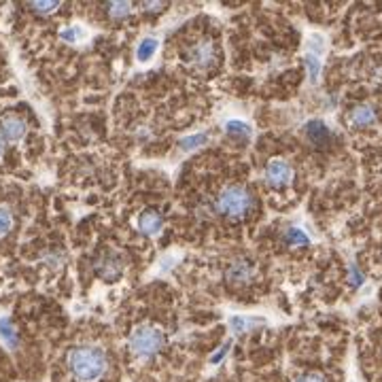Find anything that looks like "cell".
<instances>
[{"label":"cell","mask_w":382,"mask_h":382,"mask_svg":"<svg viewBox=\"0 0 382 382\" xmlns=\"http://www.w3.org/2000/svg\"><path fill=\"white\" fill-rule=\"evenodd\" d=\"M68 370L79 382H98L108 370L106 352L92 344L74 346L68 352Z\"/></svg>","instance_id":"1"},{"label":"cell","mask_w":382,"mask_h":382,"mask_svg":"<svg viewBox=\"0 0 382 382\" xmlns=\"http://www.w3.org/2000/svg\"><path fill=\"white\" fill-rule=\"evenodd\" d=\"M253 204L255 200L251 196V191L242 185H228L225 189H221V194L214 200L217 212L228 217V219H244L251 212Z\"/></svg>","instance_id":"2"},{"label":"cell","mask_w":382,"mask_h":382,"mask_svg":"<svg viewBox=\"0 0 382 382\" xmlns=\"http://www.w3.org/2000/svg\"><path fill=\"white\" fill-rule=\"evenodd\" d=\"M166 338L153 325H141L130 334L128 346L136 359H151L163 348Z\"/></svg>","instance_id":"3"},{"label":"cell","mask_w":382,"mask_h":382,"mask_svg":"<svg viewBox=\"0 0 382 382\" xmlns=\"http://www.w3.org/2000/svg\"><path fill=\"white\" fill-rule=\"evenodd\" d=\"M94 270H96V274L104 281H117L121 279L123 274V270H125V259L121 253H115V251H106L102 253L96 263H94Z\"/></svg>","instance_id":"4"},{"label":"cell","mask_w":382,"mask_h":382,"mask_svg":"<svg viewBox=\"0 0 382 382\" xmlns=\"http://www.w3.org/2000/svg\"><path fill=\"white\" fill-rule=\"evenodd\" d=\"M293 166L283 159V157H277V159H270L268 166H265V183L272 187V189H283L287 185H291L293 181Z\"/></svg>","instance_id":"5"},{"label":"cell","mask_w":382,"mask_h":382,"mask_svg":"<svg viewBox=\"0 0 382 382\" xmlns=\"http://www.w3.org/2000/svg\"><path fill=\"white\" fill-rule=\"evenodd\" d=\"M187 60L198 70H208L217 64V49L210 41H200L187 51Z\"/></svg>","instance_id":"6"},{"label":"cell","mask_w":382,"mask_h":382,"mask_svg":"<svg viewBox=\"0 0 382 382\" xmlns=\"http://www.w3.org/2000/svg\"><path fill=\"white\" fill-rule=\"evenodd\" d=\"M26 132H28V125L17 115H7L0 119V136H3V141L19 143L26 136Z\"/></svg>","instance_id":"7"},{"label":"cell","mask_w":382,"mask_h":382,"mask_svg":"<svg viewBox=\"0 0 382 382\" xmlns=\"http://www.w3.org/2000/svg\"><path fill=\"white\" fill-rule=\"evenodd\" d=\"M255 279V268L247 259H238L230 265L228 270V281L232 285H249Z\"/></svg>","instance_id":"8"},{"label":"cell","mask_w":382,"mask_h":382,"mask_svg":"<svg viewBox=\"0 0 382 382\" xmlns=\"http://www.w3.org/2000/svg\"><path fill=\"white\" fill-rule=\"evenodd\" d=\"M136 228H139V232L145 236H157L163 230V219L155 210H145L139 214V219H136Z\"/></svg>","instance_id":"9"},{"label":"cell","mask_w":382,"mask_h":382,"mask_svg":"<svg viewBox=\"0 0 382 382\" xmlns=\"http://www.w3.org/2000/svg\"><path fill=\"white\" fill-rule=\"evenodd\" d=\"M348 123L352 128H370L376 123V108L372 104H359L348 113Z\"/></svg>","instance_id":"10"},{"label":"cell","mask_w":382,"mask_h":382,"mask_svg":"<svg viewBox=\"0 0 382 382\" xmlns=\"http://www.w3.org/2000/svg\"><path fill=\"white\" fill-rule=\"evenodd\" d=\"M306 136L312 141V143H316V145H323V143H327L330 141V136H332V132H330V128H327L323 121H319V119H314V121H310V123H306Z\"/></svg>","instance_id":"11"},{"label":"cell","mask_w":382,"mask_h":382,"mask_svg":"<svg viewBox=\"0 0 382 382\" xmlns=\"http://www.w3.org/2000/svg\"><path fill=\"white\" fill-rule=\"evenodd\" d=\"M0 340H3L5 346L11 348V350H15L17 344H19V336H17L15 325H13L11 319H7V316L0 319Z\"/></svg>","instance_id":"12"},{"label":"cell","mask_w":382,"mask_h":382,"mask_svg":"<svg viewBox=\"0 0 382 382\" xmlns=\"http://www.w3.org/2000/svg\"><path fill=\"white\" fill-rule=\"evenodd\" d=\"M157 47H159V41L155 37H145L139 47H136V58L139 62H149L153 58V53H157Z\"/></svg>","instance_id":"13"},{"label":"cell","mask_w":382,"mask_h":382,"mask_svg":"<svg viewBox=\"0 0 382 382\" xmlns=\"http://www.w3.org/2000/svg\"><path fill=\"white\" fill-rule=\"evenodd\" d=\"M263 321L261 319H251V316H232L230 319V327L234 334H244L249 330H255V327H259Z\"/></svg>","instance_id":"14"},{"label":"cell","mask_w":382,"mask_h":382,"mask_svg":"<svg viewBox=\"0 0 382 382\" xmlns=\"http://www.w3.org/2000/svg\"><path fill=\"white\" fill-rule=\"evenodd\" d=\"M283 238H285L287 244H291V247H306V244H310V238L306 236V232H302L299 228H287Z\"/></svg>","instance_id":"15"},{"label":"cell","mask_w":382,"mask_h":382,"mask_svg":"<svg viewBox=\"0 0 382 382\" xmlns=\"http://www.w3.org/2000/svg\"><path fill=\"white\" fill-rule=\"evenodd\" d=\"M132 11H134L132 3H108L106 5V13L111 19H128Z\"/></svg>","instance_id":"16"},{"label":"cell","mask_w":382,"mask_h":382,"mask_svg":"<svg viewBox=\"0 0 382 382\" xmlns=\"http://www.w3.org/2000/svg\"><path fill=\"white\" fill-rule=\"evenodd\" d=\"M208 143V134L206 132H198V134H191V136H185V139H181V149L183 151H194L202 145Z\"/></svg>","instance_id":"17"},{"label":"cell","mask_w":382,"mask_h":382,"mask_svg":"<svg viewBox=\"0 0 382 382\" xmlns=\"http://www.w3.org/2000/svg\"><path fill=\"white\" fill-rule=\"evenodd\" d=\"M225 132H228V134H234V136H244V139H249V136L253 134L251 125L244 123V121H240V119H230V121L225 123Z\"/></svg>","instance_id":"18"},{"label":"cell","mask_w":382,"mask_h":382,"mask_svg":"<svg viewBox=\"0 0 382 382\" xmlns=\"http://www.w3.org/2000/svg\"><path fill=\"white\" fill-rule=\"evenodd\" d=\"M304 62H306V68H308V77H310V81H312V83H316V81H319V72H321V58L308 51Z\"/></svg>","instance_id":"19"},{"label":"cell","mask_w":382,"mask_h":382,"mask_svg":"<svg viewBox=\"0 0 382 382\" xmlns=\"http://www.w3.org/2000/svg\"><path fill=\"white\" fill-rule=\"evenodd\" d=\"M60 37L66 43H77V41H81V37H83V28H81V26H68V28H64L60 32Z\"/></svg>","instance_id":"20"},{"label":"cell","mask_w":382,"mask_h":382,"mask_svg":"<svg viewBox=\"0 0 382 382\" xmlns=\"http://www.w3.org/2000/svg\"><path fill=\"white\" fill-rule=\"evenodd\" d=\"M363 281H365V277H363V272L359 270V265L350 263L348 265V283H350V287H361Z\"/></svg>","instance_id":"21"},{"label":"cell","mask_w":382,"mask_h":382,"mask_svg":"<svg viewBox=\"0 0 382 382\" xmlns=\"http://www.w3.org/2000/svg\"><path fill=\"white\" fill-rule=\"evenodd\" d=\"M13 228V214L9 208H0V236L9 234Z\"/></svg>","instance_id":"22"},{"label":"cell","mask_w":382,"mask_h":382,"mask_svg":"<svg viewBox=\"0 0 382 382\" xmlns=\"http://www.w3.org/2000/svg\"><path fill=\"white\" fill-rule=\"evenodd\" d=\"M30 7L39 15H49V13H56L60 9V3H32Z\"/></svg>","instance_id":"23"},{"label":"cell","mask_w":382,"mask_h":382,"mask_svg":"<svg viewBox=\"0 0 382 382\" xmlns=\"http://www.w3.org/2000/svg\"><path fill=\"white\" fill-rule=\"evenodd\" d=\"M45 261H47L51 268H60V265L64 263V255H62V253H56V251H51V253H47Z\"/></svg>","instance_id":"24"},{"label":"cell","mask_w":382,"mask_h":382,"mask_svg":"<svg viewBox=\"0 0 382 382\" xmlns=\"http://www.w3.org/2000/svg\"><path fill=\"white\" fill-rule=\"evenodd\" d=\"M230 348H232V342H225V344H223V346H221L219 350H217V352L212 354V357H210V361H212V363H219V361H221V359L225 357V354L230 352Z\"/></svg>","instance_id":"25"},{"label":"cell","mask_w":382,"mask_h":382,"mask_svg":"<svg viewBox=\"0 0 382 382\" xmlns=\"http://www.w3.org/2000/svg\"><path fill=\"white\" fill-rule=\"evenodd\" d=\"M293 382H327V380L321 374H304V376L295 378Z\"/></svg>","instance_id":"26"},{"label":"cell","mask_w":382,"mask_h":382,"mask_svg":"<svg viewBox=\"0 0 382 382\" xmlns=\"http://www.w3.org/2000/svg\"><path fill=\"white\" fill-rule=\"evenodd\" d=\"M168 5L166 3H145L143 5V11H149V13H159V11H163Z\"/></svg>","instance_id":"27"},{"label":"cell","mask_w":382,"mask_h":382,"mask_svg":"<svg viewBox=\"0 0 382 382\" xmlns=\"http://www.w3.org/2000/svg\"><path fill=\"white\" fill-rule=\"evenodd\" d=\"M3 151H5V141H3V136H0V155H3Z\"/></svg>","instance_id":"28"}]
</instances>
